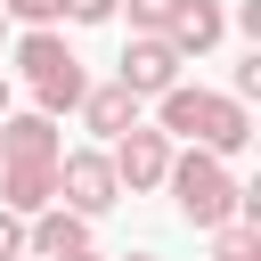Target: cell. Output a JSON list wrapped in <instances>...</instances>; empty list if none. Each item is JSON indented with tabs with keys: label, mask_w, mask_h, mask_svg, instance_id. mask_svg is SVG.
<instances>
[{
	"label": "cell",
	"mask_w": 261,
	"mask_h": 261,
	"mask_svg": "<svg viewBox=\"0 0 261 261\" xmlns=\"http://www.w3.org/2000/svg\"><path fill=\"white\" fill-rule=\"evenodd\" d=\"M155 130H163L171 147L188 139V147H204V155H220V163H228V155H245V139H253V114H245L228 90L171 82V90L155 98Z\"/></svg>",
	"instance_id": "cell-1"
},
{
	"label": "cell",
	"mask_w": 261,
	"mask_h": 261,
	"mask_svg": "<svg viewBox=\"0 0 261 261\" xmlns=\"http://www.w3.org/2000/svg\"><path fill=\"white\" fill-rule=\"evenodd\" d=\"M16 82L33 90V114H73L82 106V90H90V73H82V57H73V41L49 24V33H16Z\"/></svg>",
	"instance_id": "cell-2"
},
{
	"label": "cell",
	"mask_w": 261,
	"mask_h": 261,
	"mask_svg": "<svg viewBox=\"0 0 261 261\" xmlns=\"http://www.w3.org/2000/svg\"><path fill=\"white\" fill-rule=\"evenodd\" d=\"M163 188H171V204H179V220L188 228H220V220H237V196H245V179L220 163V155H204V147H188V155H171V171H163Z\"/></svg>",
	"instance_id": "cell-3"
},
{
	"label": "cell",
	"mask_w": 261,
	"mask_h": 261,
	"mask_svg": "<svg viewBox=\"0 0 261 261\" xmlns=\"http://www.w3.org/2000/svg\"><path fill=\"white\" fill-rule=\"evenodd\" d=\"M57 204H65V212H82V220H98V212H114V204H122L106 147H65V155H57Z\"/></svg>",
	"instance_id": "cell-4"
},
{
	"label": "cell",
	"mask_w": 261,
	"mask_h": 261,
	"mask_svg": "<svg viewBox=\"0 0 261 261\" xmlns=\"http://www.w3.org/2000/svg\"><path fill=\"white\" fill-rule=\"evenodd\" d=\"M171 155H179V147H171L155 122H130V130L106 147V163H114V188H122V196H147V188H163Z\"/></svg>",
	"instance_id": "cell-5"
},
{
	"label": "cell",
	"mask_w": 261,
	"mask_h": 261,
	"mask_svg": "<svg viewBox=\"0 0 261 261\" xmlns=\"http://www.w3.org/2000/svg\"><path fill=\"white\" fill-rule=\"evenodd\" d=\"M114 82H122L139 106H147V98H163V90L179 82V57H171V41H155V33H130V49H122Z\"/></svg>",
	"instance_id": "cell-6"
},
{
	"label": "cell",
	"mask_w": 261,
	"mask_h": 261,
	"mask_svg": "<svg viewBox=\"0 0 261 261\" xmlns=\"http://www.w3.org/2000/svg\"><path fill=\"white\" fill-rule=\"evenodd\" d=\"M65 253H90V220L65 212V204L33 212V220H24V261H65Z\"/></svg>",
	"instance_id": "cell-7"
},
{
	"label": "cell",
	"mask_w": 261,
	"mask_h": 261,
	"mask_svg": "<svg viewBox=\"0 0 261 261\" xmlns=\"http://www.w3.org/2000/svg\"><path fill=\"white\" fill-rule=\"evenodd\" d=\"M57 155H65V139H57L49 114H33V106L24 114L16 106L0 114V163H57Z\"/></svg>",
	"instance_id": "cell-8"
},
{
	"label": "cell",
	"mask_w": 261,
	"mask_h": 261,
	"mask_svg": "<svg viewBox=\"0 0 261 261\" xmlns=\"http://www.w3.org/2000/svg\"><path fill=\"white\" fill-rule=\"evenodd\" d=\"M220 33H228V8H220V0H179V16L163 24V41H171L179 65L204 57V49H220Z\"/></svg>",
	"instance_id": "cell-9"
},
{
	"label": "cell",
	"mask_w": 261,
	"mask_h": 261,
	"mask_svg": "<svg viewBox=\"0 0 261 261\" xmlns=\"http://www.w3.org/2000/svg\"><path fill=\"white\" fill-rule=\"evenodd\" d=\"M57 204V163H0V212L33 220Z\"/></svg>",
	"instance_id": "cell-10"
},
{
	"label": "cell",
	"mask_w": 261,
	"mask_h": 261,
	"mask_svg": "<svg viewBox=\"0 0 261 261\" xmlns=\"http://www.w3.org/2000/svg\"><path fill=\"white\" fill-rule=\"evenodd\" d=\"M73 114H82V130H98V139H106V147H114V139H122V130H130V122H139V98H130V90H122V82H90V90H82V106H73Z\"/></svg>",
	"instance_id": "cell-11"
},
{
	"label": "cell",
	"mask_w": 261,
	"mask_h": 261,
	"mask_svg": "<svg viewBox=\"0 0 261 261\" xmlns=\"http://www.w3.org/2000/svg\"><path fill=\"white\" fill-rule=\"evenodd\" d=\"M212 261H261V228L220 220V228H212Z\"/></svg>",
	"instance_id": "cell-12"
},
{
	"label": "cell",
	"mask_w": 261,
	"mask_h": 261,
	"mask_svg": "<svg viewBox=\"0 0 261 261\" xmlns=\"http://www.w3.org/2000/svg\"><path fill=\"white\" fill-rule=\"evenodd\" d=\"M122 8H130V33H155V41H163V24L179 16V0H114V16H122Z\"/></svg>",
	"instance_id": "cell-13"
},
{
	"label": "cell",
	"mask_w": 261,
	"mask_h": 261,
	"mask_svg": "<svg viewBox=\"0 0 261 261\" xmlns=\"http://www.w3.org/2000/svg\"><path fill=\"white\" fill-rule=\"evenodd\" d=\"M0 16H8V24H24V33H49V24L65 16V0H0Z\"/></svg>",
	"instance_id": "cell-14"
},
{
	"label": "cell",
	"mask_w": 261,
	"mask_h": 261,
	"mask_svg": "<svg viewBox=\"0 0 261 261\" xmlns=\"http://www.w3.org/2000/svg\"><path fill=\"white\" fill-rule=\"evenodd\" d=\"M228 98H237V106H253V98H261V49H245V57L228 65Z\"/></svg>",
	"instance_id": "cell-15"
},
{
	"label": "cell",
	"mask_w": 261,
	"mask_h": 261,
	"mask_svg": "<svg viewBox=\"0 0 261 261\" xmlns=\"http://www.w3.org/2000/svg\"><path fill=\"white\" fill-rule=\"evenodd\" d=\"M73 24H114V0H65Z\"/></svg>",
	"instance_id": "cell-16"
},
{
	"label": "cell",
	"mask_w": 261,
	"mask_h": 261,
	"mask_svg": "<svg viewBox=\"0 0 261 261\" xmlns=\"http://www.w3.org/2000/svg\"><path fill=\"white\" fill-rule=\"evenodd\" d=\"M0 261H24V220L0 212Z\"/></svg>",
	"instance_id": "cell-17"
},
{
	"label": "cell",
	"mask_w": 261,
	"mask_h": 261,
	"mask_svg": "<svg viewBox=\"0 0 261 261\" xmlns=\"http://www.w3.org/2000/svg\"><path fill=\"white\" fill-rule=\"evenodd\" d=\"M228 24H237V33H253V41H261V0H237V8H228Z\"/></svg>",
	"instance_id": "cell-18"
},
{
	"label": "cell",
	"mask_w": 261,
	"mask_h": 261,
	"mask_svg": "<svg viewBox=\"0 0 261 261\" xmlns=\"http://www.w3.org/2000/svg\"><path fill=\"white\" fill-rule=\"evenodd\" d=\"M8 98H16V82H8V65H0V114H8Z\"/></svg>",
	"instance_id": "cell-19"
},
{
	"label": "cell",
	"mask_w": 261,
	"mask_h": 261,
	"mask_svg": "<svg viewBox=\"0 0 261 261\" xmlns=\"http://www.w3.org/2000/svg\"><path fill=\"white\" fill-rule=\"evenodd\" d=\"M65 261H114V253H98V245H90V253H65Z\"/></svg>",
	"instance_id": "cell-20"
},
{
	"label": "cell",
	"mask_w": 261,
	"mask_h": 261,
	"mask_svg": "<svg viewBox=\"0 0 261 261\" xmlns=\"http://www.w3.org/2000/svg\"><path fill=\"white\" fill-rule=\"evenodd\" d=\"M122 261H155V253H122Z\"/></svg>",
	"instance_id": "cell-21"
},
{
	"label": "cell",
	"mask_w": 261,
	"mask_h": 261,
	"mask_svg": "<svg viewBox=\"0 0 261 261\" xmlns=\"http://www.w3.org/2000/svg\"><path fill=\"white\" fill-rule=\"evenodd\" d=\"M0 41H8V16H0Z\"/></svg>",
	"instance_id": "cell-22"
}]
</instances>
